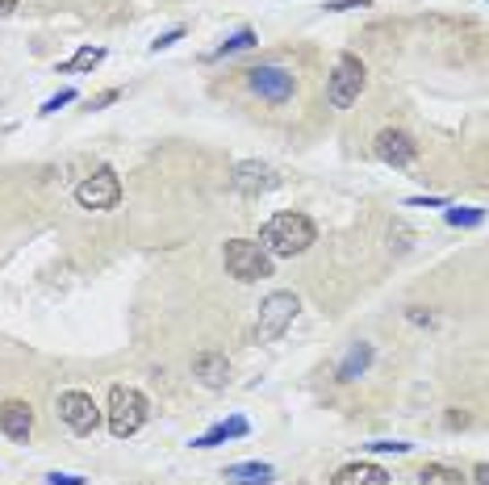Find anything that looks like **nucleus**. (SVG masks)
I'll return each instance as SVG.
<instances>
[{
	"label": "nucleus",
	"instance_id": "f257e3e1",
	"mask_svg": "<svg viewBox=\"0 0 489 485\" xmlns=\"http://www.w3.org/2000/svg\"><path fill=\"white\" fill-rule=\"evenodd\" d=\"M319 239V226L297 214V209H284V214H272L264 226H259V247L272 255V260H293V255L310 251Z\"/></svg>",
	"mask_w": 489,
	"mask_h": 485
},
{
	"label": "nucleus",
	"instance_id": "f03ea898",
	"mask_svg": "<svg viewBox=\"0 0 489 485\" xmlns=\"http://www.w3.org/2000/svg\"><path fill=\"white\" fill-rule=\"evenodd\" d=\"M147 398L130 385H113L109 389V431L113 439H130L138 427L147 423Z\"/></svg>",
	"mask_w": 489,
	"mask_h": 485
},
{
	"label": "nucleus",
	"instance_id": "7ed1b4c3",
	"mask_svg": "<svg viewBox=\"0 0 489 485\" xmlns=\"http://www.w3.org/2000/svg\"><path fill=\"white\" fill-rule=\"evenodd\" d=\"M364 84H368L364 63L355 59V55H339V59H335V72H330V80H327V101L335 110H352L355 101H360V93H364Z\"/></svg>",
	"mask_w": 489,
	"mask_h": 485
},
{
	"label": "nucleus",
	"instance_id": "20e7f679",
	"mask_svg": "<svg viewBox=\"0 0 489 485\" xmlns=\"http://www.w3.org/2000/svg\"><path fill=\"white\" fill-rule=\"evenodd\" d=\"M226 272L234 280H243V285L264 280V277H272V255L256 239H231L226 242Z\"/></svg>",
	"mask_w": 489,
	"mask_h": 485
},
{
	"label": "nucleus",
	"instance_id": "39448f33",
	"mask_svg": "<svg viewBox=\"0 0 489 485\" xmlns=\"http://www.w3.org/2000/svg\"><path fill=\"white\" fill-rule=\"evenodd\" d=\"M75 201H80V209H92V214L113 209L118 201H122V181H118V172L97 168L92 176H84V181L75 184Z\"/></svg>",
	"mask_w": 489,
	"mask_h": 485
},
{
	"label": "nucleus",
	"instance_id": "423d86ee",
	"mask_svg": "<svg viewBox=\"0 0 489 485\" xmlns=\"http://www.w3.org/2000/svg\"><path fill=\"white\" fill-rule=\"evenodd\" d=\"M247 88L256 93L259 101H268V105H284V101H293L297 93V80L289 67H276V63H259L247 72Z\"/></svg>",
	"mask_w": 489,
	"mask_h": 485
},
{
	"label": "nucleus",
	"instance_id": "0eeeda50",
	"mask_svg": "<svg viewBox=\"0 0 489 485\" xmlns=\"http://www.w3.org/2000/svg\"><path fill=\"white\" fill-rule=\"evenodd\" d=\"M297 310H301V302H297L293 293H268V297H264V305H259V322H256V335H259V340H264V343L281 340L284 331L293 327Z\"/></svg>",
	"mask_w": 489,
	"mask_h": 485
},
{
	"label": "nucleus",
	"instance_id": "6e6552de",
	"mask_svg": "<svg viewBox=\"0 0 489 485\" xmlns=\"http://www.w3.org/2000/svg\"><path fill=\"white\" fill-rule=\"evenodd\" d=\"M59 419L72 427L75 436H92L100 427V406L84 389H67V393H59Z\"/></svg>",
	"mask_w": 489,
	"mask_h": 485
},
{
	"label": "nucleus",
	"instance_id": "1a4fd4ad",
	"mask_svg": "<svg viewBox=\"0 0 489 485\" xmlns=\"http://www.w3.org/2000/svg\"><path fill=\"white\" fill-rule=\"evenodd\" d=\"M372 146H377V159L389 163V168H410L418 159V143L406 130H380Z\"/></svg>",
	"mask_w": 489,
	"mask_h": 485
},
{
	"label": "nucleus",
	"instance_id": "9d476101",
	"mask_svg": "<svg viewBox=\"0 0 489 485\" xmlns=\"http://www.w3.org/2000/svg\"><path fill=\"white\" fill-rule=\"evenodd\" d=\"M231 184H234V193L259 197V193H268V189H276V184H281V176H276L268 163H256V159H247V163H239V168H234Z\"/></svg>",
	"mask_w": 489,
	"mask_h": 485
},
{
	"label": "nucleus",
	"instance_id": "9b49d317",
	"mask_svg": "<svg viewBox=\"0 0 489 485\" xmlns=\"http://www.w3.org/2000/svg\"><path fill=\"white\" fill-rule=\"evenodd\" d=\"M0 431H4L13 444H25L30 431H34V410H30V401H17V398L0 401Z\"/></svg>",
	"mask_w": 489,
	"mask_h": 485
},
{
	"label": "nucleus",
	"instance_id": "f8f14e48",
	"mask_svg": "<svg viewBox=\"0 0 489 485\" xmlns=\"http://www.w3.org/2000/svg\"><path fill=\"white\" fill-rule=\"evenodd\" d=\"M193 373L201 376V385H209V389H222L226 381H231V360L222 352H201L193 360Z\"/></svg>",
	"mask_w": 489,
	"mask_h": 485
},
{
	"label": "nucleus",
	"instance_id": "ddd939ff",
	"mask_svg": "<svg viewBox=\"0 0 489 485\" xmlns=\"http://www.w3.org/2000/svg\"><path fill=\"white\" fill-rule=\"evenodd\" d=\"M247 431H251V423H247L243 414H234V419H226V423H214L205 436H196L193 448H218V444H231V439H243Z\"/></svg>",
	"mask_w": 489,
	"mask_h": 485
},
{
	"label": "nucleus",
	"instance_id": "4468645a",
	"mask_svg": "<svg viewBox=\"0 0 489 485\" xmlns=\"http://www.w3.org/2000/svg\"><path fill=\"white\" fill-rule=\"evenodd\" d=\"M368 368H372V343H352L347 356L339 360V368H335V376H339L343 385H352V381H360Z\"/></svg>",
	"mask_w": 489,
	"mask_h": 485
},
{
	"label": "nucleus",
	"instance_id": "2eb2a0df",
	"mask_svg": "<svg viewBox=\"0 0 489 485\" xmlns=\"http://www.w3.org/2000/svg\"><path fill=\"white\" fill-rule=\"evenodd\" d=\"M330 485H389V473L380 464L355 461V464H343L339 473L330 477Z\"/></svg>",
	"mask_w": 489,
	"mask_h": 485
},
{
	"label": "nucleus",
	"instance_id": "dca6fc26",
	"mask_svg": "<svg viewBox=\"0 0 489 485\" xmlns=\"http://www.w3.org/2000/svg\"><path fill=\"white\" fill-rule=\"evenodd\" d=\"M272 477H276V469L264 461H247V464H231L226 469V481L231 485H272Z\"/></svg>",
	"mask_w": 489,
	"mask_h": 485
},
{
	"label": "nucleus",
	"instance_id": "f3484780",
	"mask_svg": "<svg viewBox=\"0 0 489 485\" xmlns=\"http://www.w3.org/2000/svg\"><path fill=\"white\" fill-rule=\"evenodd\" d=\"M418 485H468L460 469H448V464H427L418 473Z\"/></svg>",
	"mask_w": 489,
	"mask_h": 485
},
{
	"label": "nucleus",
	"instance_id": "a211bd4d",
	"mask_svg": "<svg viewBox=\"0 0 489 485\" xmlns=\"http://www.w3.org/2000/svg\"><path fill=\"white\" fill-rule=\"evenodd\" d=\"M100 63H105V50L84 47V50H75L67 63H59V72H92V67H100Z\"/></svg>",
	"mask_w": 489,
	"mask_h": 485
},
{
	"label": "nucleus",
	"instance_id": "6ab92c4d",
	"mask_svg": "<svg viewBox=\"0 0 489 485\" xmlns=\"http://www.w3.org/2000/svg\"><path fill=\"white\" fill-rule=\"evenodd\" d=\"M251 47H256V30H239V34H231L214 50V59H226V55H239V50H251Z\"/></svg>",
	"mask_w": 489,
	"mask_h": 485
},
{
	"label": "nucleus",
	"instance_id": "aec40b11",
	"mask_svg": "<svg viewBox=\"0 0 489 485\" xmlns=\"http://www.w3.org/2000/svg\"><path fill=\"white\" fill-rule=\"evenodd\" d=\"M448 222H452V226H481V222H485V209H448Z\"/></svg>",
	"mask_w": 489,
	"mask_h": 485
},
{
	"label": "nucleus",
	"instance_id": "412c9836",
	"mask_svg": "<svg viewBox=\"0 0 489 485\" xmlns=\"http://www.w3.org/2000/svg\"><path fill=\"white\" fill-rule=\"evenodd\" d=\"M180 38H184V25H176V30H168V34H163V38H155V42H151V50H155V55H160V50L176 47V42H180Z\"/></svg>",
	"mask_w": 489,
	"mask_h": 485
},
{
	"label": "nucleus",
	"instance_id": "4be33fe9",
	"mask_svg": "<svg viewBox=\"0 0 489 485\" xmlns=\"http://www.w3.org/2000/svg\"><path fill=\"white\" fill-rule=\"evenodd\" d=\"M364 448L368 452H410V444H402V439H372Z\"/></svg>",
	"mask_w": 489,
	"mask_h": 485
},
{
	"label": "nucleus",
	"instance_id": "5701e85b",
	"mask_svg": "<svg viewBox=\"0 0 489 485\" xmlns=\"http://www.w3.org/2000/svg\"><path fill=\"white\" fill-rule=\"evenodd\" d=\"M72 101H75V88H63L59 97H50L47 105H42V113H59L63 105H72Z\"/></svg>",
	"mask_w": 489,
	"mask_h": 485
},
{
	"label": "nucleus",
	"instance_id": "b1692460",
	"mask_svg": "<svg viewBox=\"0 0 489 485\" xmlns=\"http://www.w3.org/2000/svg\"><path fill=\"white\" fill-rule=\"evenodd\" d=\"M368 4H372V0H327L322 9L327 13H347V9H368Z\"/></svg>",
	"mask_w": 489,
	"mask_h": 485
},
{
	"label": "nucleus",
	"instance_id": "393cba45",
	"mask_svg": "<svg viewBox=\"0 0 489 485\" xmlns=\"http://www.w3.org/2000/svg\"><path fill=\"white\" fill-rule=\"evenodd\" d=\"M406 206H415V209H440V206H448V197H410Z\"/></svg>",
	"mask_w": 489,
	"mask_h": 485
},
{
	"label": "nucleus",
	"instance_id": "a878e982",
	"mask_svg": "<svg viewBox=\"0 0 489 485\" xmlns=\"http://www.w3.org/2000/svg\"><path fill=\"white\" fill-rule=\"evenodd\" d=\"M47 485H84V477H75V473H50Z\"/></svg>",
	"mask_w": 489,
	"mask_h": 485
},
{
	"label": "nucleus",
	"instance_id": "bb28decb",
	"mask_svg": "<svg viewBox=\"0 0 489 485\" xmlns=\"http://www.w3.org/2000/svg\"><path fill=\"white\" fill-rule=\"evenodd\" d=\"M448 427H468V414H448Z\"/></svg>",
	"mask_w": 489,
	"mask_h": 485
},
{
	"label": "nucleus",
	"instance_id": "cd10ccee",
	"mask_svg": "<svg viewBox=\"0 0 489 485\" xmlns=\"http://www.w3.org/2000/svg\"><path fill=\"white\" fill-rule=\"evenodd\" d=\"M9 13H17V0H0V17H9Z\"/></svg>",
	"mask_w": 489,
	"mask_h": 485
},
{
	"label": "nucleus",
	"instance_id": "c85d7f7f",
	"mask_svg": "<svg viewBox=\"0 0 489 485\" xmlns=\"http://www.w3.org/2000/svg\"><path fill=\"white\" fill-rule=\"evenodd\" d=\"M473 477H477V485H489V469H485V464H477V473H473Z\"/></svg>",
	"mask_w": 489,
	"mask_h": 485
}]
</instances>
